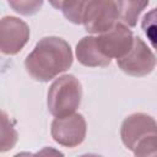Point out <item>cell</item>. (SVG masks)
I'll return each instance as SVG.
<instances>
[{
	"mask_svg": "<svg viewBox=\"0 0 157 157\" xmlns=\"http://www.w3.org/2000/svg\"><path fill=\"white\" fill-rule=\"evenodd\" d=\"M74 55L70 44L55 36L39 39L33 50L26 56L25 67L28 75L39 82H49L59 74L69 70Z\"/></svg>",
	"mask_w": 157,
	"mask_h": 157,
	"instance_id": "obj_1",
	"label": "cell"
},
{
	"mask_svg": "<svg viewBox=\"0 0 157 157\" xmlns=\"http://www.w3.org/2000/svg\"><path fill=\"white\" fill-rule=\"evenodd\" d=\"M118 11V18L128 27H135L141 12L148 6L150 0H114Z\"/></svg>",
	"mask_w": 157,
	"mask_h": 157,
	"instance_id": "obj_10",
	"label": "cell"
},
{
	"mask_svg": "<svg viewBox=\"0 0 157 157\" xmlns=\"http://www.w3.org/2000/svg\"><path fill=\"white\" fill-rule=\"evenodd\" d=\"M75 53L78 63L87 67H105L112 61L99 50L94 36L81 38L76 44Z\"/></svg>",
	"mask_w": 157,
	"mask_h": 157,
	"instance_id": "obj_9",
	"label": "cell"
},
{
	"mask_svg": "<svg viewBox=\"0 0 157 157\" xmlns=\"http://www.w3.org/2000/svg\"><path fill=\"white\" fill-rule=\"evenodd\" d=\"M120 137L124 146L135 156L157 153V124L155 118L146 113L128 115L121 123Z\"/></svg>",
	"mask_w": 157,
	"mask_h": 157,
	"instance_id": "obj_2",
	"label": "cell"
},
{
	"mask_svg": "<svg viewBox=\"0 0 157 157\" xmlns=\"http://www.w3.org/2000/svg\"><path fill=\"white\" fill-rule=\"evenodd\" d=\"M82 86L78 78L66 74L53 81L47 93V107L54 118L76 112L81 104Z\"/></svg>",
	"mask_w": 157,
	"mask_h": 157,
	"instance_id": "obj_3",
	"label": "cell"
},
{
	"mask_svg": "<svg viewBox=\"0 0 157 157\" xmlns=\"http://www.w3.org/2000/svg\"><path fill=\"white\" fill-rule=\"evenodd\" d=\"M86 119L80 113L54 118L50 125V134L53 140L56 144L69 148H74L81 145L86 137Z\"/></svg>",
	"mask_w": 157,
	"mask_h": 157,
	"instance_id": "obj_5",
	"label": "cell"
},
{
	"mask_svg": "<svg viewBox=\"0 0 157 157\" xmlns=\"http://www.w3.org/2000/svg\"><path fill=\"white\" fill-rule=\"evenodd\" d=\"M18 140L17 130L9 115L0 110V152H7L15 147Z\"/></svg>",
	"mask_w": 157,
	"mask_h": 157,
	"instance_id": "obj_11",
	"label": "cell"
},
{
	"mask_svg": "<svg viewBox=\"0 0 157 157\" xmlns=\"http://www.w3.org/2000/svg\"><path fill=\"white\" fill-rule=\"evenodd\" d=\"M31 36L28 25L15 16L0 18V53L15 55L27 44Z\"/></svg>",
	"mask_w": 157,
	"mask_h": 157,
	"instance_id": "obj_7",
	"label": "cell"
},
{
	"mask_svg": "<svg viewBox=\"0 0 157 157\" xmlns=\"http://www.w3.org/2000/svg\"><path fill=\"white\" fill-rule=\"evenodd\" d=\"M96 42L103 55H105L110 60L119 59L125 55L131 48L134 34L126 25L118 21L110 29L99 33L96 37Z\"/></svg>",
	"mask_w": 157,
	"mask_h": 157,
	"instance_id": "obj_8",
	"label": "cell"
},
{
	"mask_svg": "<svg viewBox=\"0 0 157 157\" xmlns=\"http://www.w3.org/2000/svg\"><path fill=\"white\" fill-rule=\"evenodd\" d=\"M43 1L44 0H7V4L16 13L32 16L42 9Z\"/></svg>",
	"mask_w": 157,
	"mask_h": 157,
	"instance_id": "obj_13",
	"label": "cell"
},
{
	"mask_svg": "<svg viewBox=\"0 0 157 157\" xmlns=\"http://www.w3.org/2000/svg\"><path fill=\"white\" fill-rule=\"evenodd\" d=\"M119 69L126 75L142 77L151 74L156 66V56L151 48L140 38L134 37V42L129 52L117 59Z\"/></svg>",
	"mask_w": 157,
	"mask_h": 157,
	"instance_id": "obj_4",
	"label": "cell"
},
{
	"mask_svg": "<svg viewBox=\"0 0 157 157\" xmlns=\"http://www.w3.org/2000/svg\"><path fill=\"white\" fill-rule=\"evenodd\" d=\"M118 22L114 0H91L82 17L85 29L91 34H99L110 29Z\"/></svg>",
	"mask_w": 157,
	"mask_h": 157,
	"instance_id": "obj_6",
	"label": "cell"
},
{
	"mask_svg": "<svg viewBox=\"0 0 157 157\" xmlns=\"http://www.w3.org/2000/svg\"><path fill=\"white\" fill-rule=\"evenodd\" d=\"M48 1H49V4H50L54 9H58V10H60V9H61L63 0H48Z\"/></svg>",
	"mask_w": 157,
	"mask_h": 157,
	"instance_id": "obj_14",
	"label": "cell"
},
{
	"mask_svg": "<svg viewBox=\"0 0 157 157\" xmlns=\"http://www.w3.org/2000/svg\"><path fill=\"white\" fill-rule=\"evenodd\" d=\"M91 0H63L61 4V11L64 17L75 25L82 23L83 13L88 6Z\"/></svg>",
	"mask_w": 157,
	"mask_h": 157,
	"instance_id": "obj_12",
	"label": "cell"
}]
</instances>
